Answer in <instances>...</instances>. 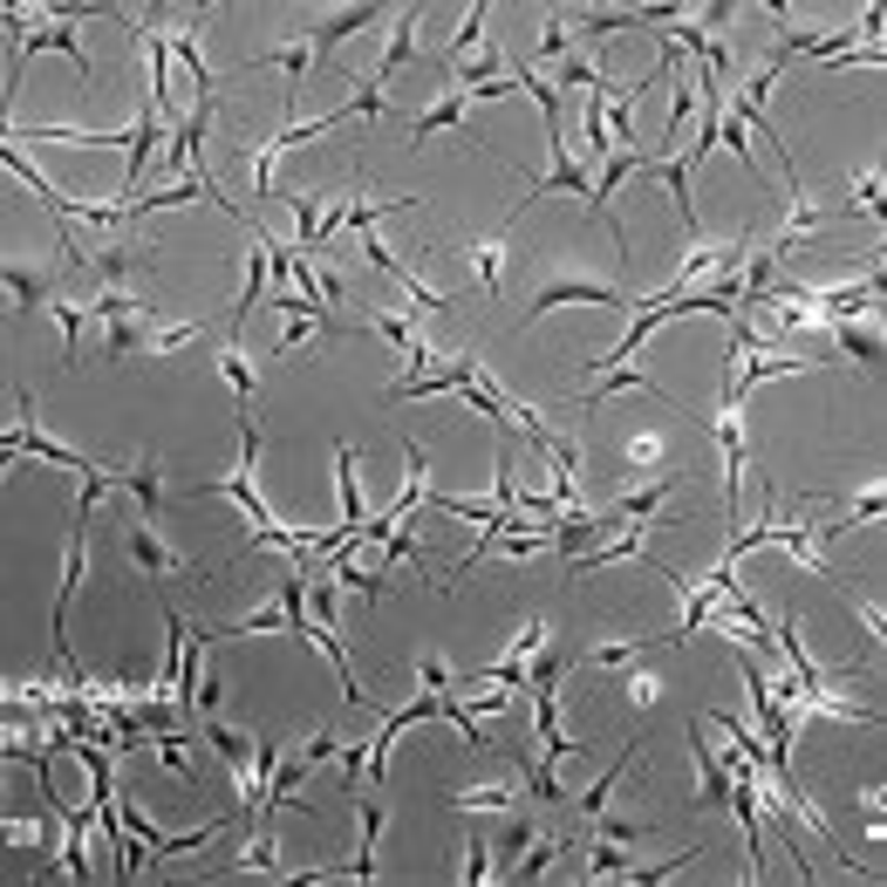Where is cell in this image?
Returning a JSON list of instances; mask_svg holds the SVG:
<instances>
[{
  "instance_id": "4fadbf2b",
  "label": "cell",
  "mask_w": 887,
  "mask_h": 887,
  "mask_svg": "<svg viewBox=\"0 0 887 887\" xmlns=\"http://www.w3.org/2000/svg\"><path fill=\"white\" fill-rule=\"evenodd\" d=\"M96 273H103V281H130V273L137 266H150V246H130V240H109L96 260H89Z\"/></svg>"
},
{
  "instance_id": "3957f363",
  "label": "cell",
  "mask_w": 887,
  "mask_h": 887,
  "mask_svg": "<svg viewBox=\"0 0 887 887\" xmlns=\"http://www.w3.org/2000/svg\"><path fill=\"white\" fill-rule=\"evenodd\" d=\"M690 751H696V771H703V786H696V806H724V799H731V771H738L744 758L717 764V758H710V738H703V717L690 724Z\"/></svg>"
},
{
  "instance_id": "f546056e",
  "label": "cell",
  "mask_w": 887,
  "mask_h": 887,
  "mask_svg": "<svg viewBox=\"0 0 887 887\" xmlns=\"http://www.w3.org/2000/svg\"><path fill=\"white\" fill-rule=\"evenodd\" d=\"M212 744H218V758H226V764H246V758H253V738H240V731H226V724H212Z\"/></svg>"
},
{
  "instance_id": "2e32d148",
  "label": "cell",
  "mask_w": 887,
  "mask_h": 887,
  "mask_svg": "<svg viewBox=\"0 0 887 887\" xmlns=\"http://www.w3.org/2000/svg\"><path fill=\"white\" fill-rule=\"evenodd\" d=\"M561 676H567V649H561V642H553V649L539 642V649L526 655V683H533V690H561Z\"/></svg>"
},
{
  "instance_id": "83f0119b",
  "label": "cell",
  "mask_w": 887,
  "mask_h": 887,
  "mask_svg": "<svg viewBox=\"0 0 887 887\" xmlns=\"http://www.w3.org/2000/svg\"><path fill=\"white\" fill-rule=\"evenodd\" d=\"M485 880H491V840L471 834L465 840V887H485Z\"/></svg>"
},
{
  "instance_id": "484cf974",
  "label": "cell",
  "mask_w": 887,
  "mask_h": 887,
  "mask_svg": "<svg viewBox=\"0 0 887 887\" xmlns=\"http://www.w3.org/2000/svg\"><path fill=\"white\" fill-rule=\"evenodd\" d=\"M218 369H226V382L240 390V410H246V403H253V362L240 355V342H226V349H218Z\"/></svg>"
},
{
  "instance_id": "ffe728a7",
  "label": "cell",
  "mask_w": 887,
  "mask_h": 887,
  "mask_svg": "<svg viewBox=\"0 0 887 887\" xmlns=\"http://www.w3.org/2000/svg\"><path fill=\"white\" fill-rule=\"evenodd\" d=\"M451 812H506L513 806V786H478V792H444Z\"/></svg>"
},
{
  "instance_id": "4316f807",
  "label": "cell",
  "mask_w": 887,
  "mask_h": 887,
  "mask_svg": "<svg viewBox=\"0 0 887 887\" xmlns=\"http://www.w3.org/2000/svg\"><path fill=\"white\" fill-rule=\"evenodd\" d=\"M55 321H62V362H76V342H82V328H89V308L55 301Z\"/></svg>"
},
{
  "instance_id": "9c48e42d",
  "label": "cell",
  "mask_w": 887,
  "mask_h": 887,
  "mask_svg": "<svg viewBox=\"0 0 887 887\" xmlns=\"http://www.w3.org/2000/svg\"><path fill=\"white\" fill-rule=\"evenodd\" d=\"M826 335L840 342V355H854V362H880V335L867 328V314H847V321H819Z\"/></svg>"
},
{
  "instance_id": "277c9868",
  "label": "cell",
  "mask_w": 887,
  "mask_h": 887,
  "mask_svg": "<svg viewBox=\"0 0 887 887\" xmlns=\"http://www.w3.org/2000/svg\"><path fill=\"white\" fill-rule=\"evenodd\" d=\"M430 506V458H423V437H403V491L390 498V519Z\"/></svg>"
},
{
  "instance_id": "d6a6232c",
  "label": "cell",
  "mask_w": 887,
  "mask_h": 887,
  "mask_svg": "<svg viewBox=\"0 0 887 887\" xmlns=\"http://www.w3.org/2000/svg\"><path fill=\"white\" fill-rule=\"evenodd\" d=\"M335 607H342V601H335V581H328V587H314V594H308V615H314L321 628H328V622H335Z\"/></svg>"
},
{
  "instance_id": "ac0fdd59",
  "label": "cell",
  "mask_w": 887,
  "mask_h": 887,
  "mask_svg": "<svg viewBox=\"0 0 887 887\" xmlns=\"http://www.w3.org/2000/svg\"><path fill=\"white\" fill-rule=\"evenodd\" d=\"M369 328H376V335L390 342V349H403V355H410V349L423 342V328H417L410 314H390V308H376V314H369Z\"/></svg>"
},
{
  "instance_id": "8992f818",
  "label": "cell",
  "mask_w": 887,
  "mask_h": 887,
  "mask_svg": "<svg viewBox=\"0 0 887 887\" xmlns=\"http://www.w3.org/2000/svg\"><path fill=\"white\" fill-rule=\"evenodd\" d=\"M662 76L676 82V96H670V117H662V144H676V137H683V130L703 117V96H696V89L676 76V55H670V48H662Z\"/></svg>"
},
{
  "instance_id": "7a4b0ae2",
  "label": "cell",
  "mask_w": 887,
  "mask_h": 887,
  "mask_svg": "<svg viewBox=\"0 0 887 887\" xmlns=\"http://www.w3.org/2000/svg\"><path fill=\"white\" fill-rule=\"evenodd\" d=\"M130 561H137V574H144V581L192 574V561H178V553H172V546H164V539L150 533V519H137V526H130Z\"/></svg>"
},
{
  "instance_id": "52a82bcc",
  "label": "cell",
  "mask_w": 887,
  "mask_h": 887,
  "mask_svg": "<svg viewBox=\"0 0 887 887\" xmlns=\"http://www.w3.org/2000/svg\"><path fill=\"white\" fill-rule=\"evenodd\" d=\"M417 21H423V14H417V8H403V14H397V28H390V41H382V69H376V82H382V89L397 82V69H410V62H417Z\"/></svg>"
},
{
  "instance_id": "44dd1931",
  "label": "cell",
  "mask_w": 887,
  "mask_h": 887,
  "mask_svg": "<svg viewBox=\"0 0 887 887\" xmlns=\"http://www.w3.org/2000/svg\"><path fill=\"white\" fill-rule=\"evenodd\" d=\"M526 840H533V819H506V826H498V854H491V867H498V874H513Z\"/></svg>"
},
{
  "instance_id": "6da1fadb",
  "label": "cell",
  "mask_w": 887,
  "mask_h": 887,
  "mask_svg": "<svg viewBox=\"0 0 887 887\" xmlns=\"http://www.w3.org/2000/svg\"><path fill=\"white\" fill-rule=\"evenodd\" d=\"M567 301H587V308H628L622 287H607V281H587V273H574V281H546L539 301H533V321L553 314V308H567Z\"/></svg>"
},
{
  "instance_id": "1f68e13d",
  "label": "cell",
  "mask_w": 887,
  "mask_h": 887,
  "mask_svg": "<svg viewBox=\"0 0 887 887\" xmlns=\"http://www.w3.org/2000/svg\"><path fill=\"white\" fill-rule=\"evenodd\" d=\"M539 642H546V622H539V615H533V622H526V628H519V635H513V649H506V662H526V655H533V649H539Z\"/></svg>"
},
{
  "instance_id": "d6986e66",
  "label": "cell",
  "mask_w": 887,
  "mask_h": 887,
  "mask_svg": "<svg viewBox=\"0 0 887 887\" xmlns=\"http://www.w3.org/2000/svg\"><path fill=\"white\" fill-rule=\"evenodd\" d=\"M376 14H382V8H349V14H335V21H321V28H314L308 41H314V48H335V41H349V35H362V28H369Z\"/></svg>"
},
{
  "instance_id": "5bb4252c",
  "label": "cell",
  "mask_w": 887,
  "mask_h": 887,
  "mask_svg": "<svg viewBox=\"0 0 887 887\" xmlns=\"http://www.w3.org/2000/svg\"><path fill=\"white\" fill-rule=\"evenodd\" d=\"M519 771H526V799L567 806V786H561V771H553V758H519Z\"/></svg>"
},
{
  "instance_id": "d4e9b609",
  "label": "cell",
  "mask_w": 887,
  "mask_h": 887,
  "mask_svg": "<svg viewBox=\"0 0 887 887\" xmlns=\"http://www.w3.org/2000/svg\"><path fill=\"white\" fill-rule=\"evenodd\" d=\"M382 109H390V89H382L376 76H362V82H355V103L342 109V117H362V124H376Z\"/></svg>"
},
{
  "instance_id": "e0dca14e",
  "label": "cell",
  "mask_w": 887,
  "mask_h": 887,
  "mask_svg": "<svg viewBox=\"0 0 887 887\" xmlns=\"http://www.w3.org/2000/svg\"><path fill=\"white\" fill-rule=\"evenodd\" d=\"M567 48H574V21H567V14H553V21L539 28V48L526 55V62H533V69H539V62H567Z\"/></svg>"
},
{
  "instance_id": "7c38bea8",
  "label": "cell",
  "mask_w": 887,
  "mask_h": 887,
  "mask_svg": "<svg viewBox=\"0 0 887 887\" xmlns=\"http://www.w3.org/2000/svg\"><path fill=\"white\" fill-rule=\"evenodd\" d=\"M117 485H130V498L144 506V519H157V513H164V471H157V458H144V465H130V471H117Z\"/></svg>"
},
{
  "instance_id": "7402d4cb",
  "label": "cell",
  "mask_w": 887,
  "mask_h": 887,
  "mask_svg": "<svg viewBox=\"0 0 887 887\" xmlns=\"http://www.w3.org/2000/svg\"><path fill=\"white\" fill-rule=\"evenodd\" d=\"M601 76H607V69L594 62V55H567V62L553 69V82H561V96H567V89H587V96H594V82H601Z\"/></svg>"
},
{
  "instance_id": "9a60e30c",
  "label": "cell",
  "mask_w": 887,
  "mask_h": 887,
  "mask_svg": "<svg viewBox=\"0 0 887 887\" xmlns=\"http://www.w3.org/2000/svg\"><path fill=\"white\" fill-rule=\"evenodd\" d=\"M8 294H14V314H35V308L48 301V273L14 260V266H8Z\"/></svg>"
},
{
  "instance_id": "30bf717a",
  "label": "cell",
  "mask_w": 887,
  "mask_h": 887,
  "mask_svg": "<svg viewBox=\"0 0 887 887\" xmlns=\"http://www.w3.org/2000/svg\"><path fill=\"white\" fill-rule=\"evenodd\" d=\"M287 212L301 218V246H294V253H321L328 240H335V233H328V205H321V198H308V192H287Z\"/></svg>"
},
{
  "instance_id": "4dcf8cb0",
  "label": "cell",
  "mask_w": 887,
  "mask_h": 887,
  "mask_svg": "<svg viewBox=\"0 0 887 887\" xmlns=\"http://www.w3.org/2000/svg\"><path fill=\"white\" fill-rule=\"evenodd\" d=\"M553 860H561V840H539V847H533V854H526V860L513 867V880H533V874H546Z\"/></svg>"
},
{
  "instance_id": "603a6c76",
  "label": "cell",
  "mask_w": 887,
  "mask_h": 887,
  "mask_svg": "<svg viewBox=\"0 0 887 887\" xmlns=\"http://www.w3.org/2000/svg\"><path fill=\"white\" fill-rule=\"evenodd\" d=\"M485 14H491L485 0H471V8H465V28L451 35V48H444V62H465V55L478 48V35H485Z\"/></svg>"
},
{
  "instance_id": "f1b7e54d",
  "label": "cell",
  "mask_w": 887,
  "mask_h": 887,
  "mask_svg": "<svg viewBox=\"0 0 887 887\" xmlns=\"http://www.w3.org/2000/svg\"><path fill=\"white\" fill-rule=\"evenodd\" d=\"M628 867H635V860L622 854V840H601V847L587 854V874H594V880H607V874H628Z\"/></svg>"
},
{
  "instance_id": "8fae6325",
  "label": "cell",
  "mask_w": 887,
  "mask_h": 887,
  "mask_svg": "<svg viewBox=\"0 0 887 887\" xmlns=\"http://www.w3.org/2000/svg\"><path fill=\"white\" fill-rule=\"evenodd\" d=\"M465 109H471V96H465V89H444V96H437V103L423 109V117L410 124V144H423V137H437L444 124H465Z\"/></svg>"
},
{
  "instance_id": "836d02e7",
  "label": "cell",
  "mask_w": 887,
  "mask_h": 887,
  "mask_svg": "<svg viewBox=\"0 0 887 887\" xmlns=\"http://www.w3.org/2000/svg\"><path fill=\"white\" fill-rule=\"evenodd\" d=\"M41 834H48V826H41V819H8V840H21V847H35Z\"/></svg>"
},
{
  "instance_id": "ba28073f",
  "label": "cell",
  "mask_w": 887,
  "mask_h": 887,
  "mask_svg": "<svg viewBox=\"0 0 887 887\" xmlns=\"http://www.w3.org/2000/svg\"><path fill=\"white\" fill-rule=\"evenodd\" d=\"M335 478H342V526L362 539V526H369V491H362V471H355V451H349V444L335 451Z\"/></svg>"
},
{
  "instance_id": "cb8c5ba5",
  "label": "cell",
  "mask_w": 887,
  "mask_h": 887,
  "mask_svg": "<svg viewBox=\"0 0 887 887\" xmlns=\"http://www.w3.org/2000/svg\"><path fill=\"white\" fill-rule=\"evenodd\" d=\"M266 62H287V103H294V89H301V76H308V62H314V41H287V48H266Z\"/></svg>"
},
{
  "instance_id": "5b68a950",
  "label": "cell",
  "mask_w": 887,
  "mask_h": 887,
  "mask_svg": "<svg viewBox=\"0 0 887 887\" xmlns=\"http://www.w3.org/2000/svg\"><path fill=\"white\" fill-rule=\"evenodd\" d=\"M690 478H662V485H642V491H628V498H615V513H601V533H622V526H635V519H649L662 498H676Z\"/></svg>"
}]
</instances>
